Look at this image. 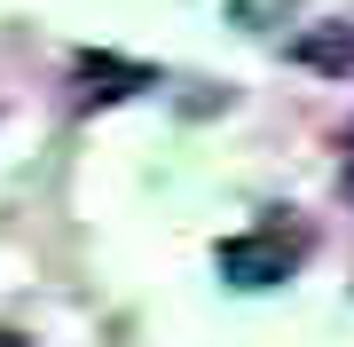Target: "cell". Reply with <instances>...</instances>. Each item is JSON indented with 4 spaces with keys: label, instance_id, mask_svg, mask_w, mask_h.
<instances>
[{
    "label": "cell",
    "instance_id": "1",
    "mask_svg": "<svg viewBox=\"0 0 354 347\" xmlns=\"http://www.w3.org/2000/svg\"><path fill=\"white\" fill-rule=\"evenodd\" d=\"M221 276L228 284H252V292H260V284H283L291 276V244H276V237H221Z\"/></svg>",
    "mask_w": 354,
    "mask_h": 347
},
{
    "label": "cell",
    "instance_id": "2",
    "mask_svg": "<svg viewBox=\"0 0 354 347\" xmlns=\"http://www.w3.org/2000/svg\"><path fill=\"white\" fill-rule=\"evenodd\" d=\"M291 64L323 71V79H354V24H307L291 39Z\"/></svg>",
    "mask_w": 354,
    "mask_h": 347
},
{
    "label": "cell",
    "instance_id": "3",
    "mask_svg": "<svg viewBox=\"0 0 354 347\" xmlns=\"http://www.w3.org/2000/svg\"><path fill=\"white\" fill-rule=\"evenodd\" d=\"M228 8H236V24H276L283 0H228Z\"/></svg>",
    "mask_w": 354,
    "mask_h": 347
},
{
    "label": "cell",
    "instance_id": "4",
    "mask_svg": "<svg viewBox=\"0 0 354 347\" xmlns=\"http://www.w3.org/2000/svg\"><path fill=\"white\" fill-rule=\"evenodd\" d=\"M0 347H32V339H16V332H0Z\"/></svg>",
    "mask_w": 354,
    "mask_h": 347
},
{
    "label": "cell",
    "instance_id": "5",
    "mask_svg": "<svg viewBox=\"0 0 354 347\" xmlns=\"http://www.w3.org/2000/svg\"><path fill=\"white\" fill-rule=\"evenodd\" d=\"M346 190H354V166H346Z\"/></svg>",
    "mask_w": 354,
    "mask_h": 347
}]
</instances>
